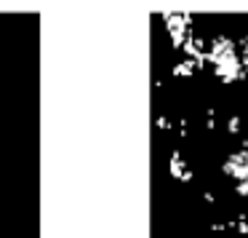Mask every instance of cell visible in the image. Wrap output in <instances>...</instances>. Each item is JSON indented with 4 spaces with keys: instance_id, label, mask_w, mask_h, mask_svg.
Wrapping results in <instances>:
<instances>
[{
    "instance_id": "cell-1",
    "label": "cell",
    "mask_w": 248,
    "mask_h": 238,
    "mask_svg": "<svg viewBox=\"0 0 248 238\" xmlns=\"http://www.w3.org/2000/svg\"><path fill=\"white\" fill-rule=\"evenodd\" d=\"M224 174L227 177H232L237 182V179H246L248 177V153H235V155L230 158V161H224Z\"/></svg>"
},
{
    "instance_id": "cell-2",
    "label": "cell",
    "mask_w": 248,
    "mask_h": 238,
    "mask_svg": "<svg viewBox=\"0 0 248 238\" xmlns=\"http://www.w3.org/2000/svg\"><path fill=\"white\" fill-rule=\"evenodd\" d=\"M171 174H173L176 179H184V182H187V179H192V171H189V166H187V163H184L179 155L171 158Z\"/></svg>"
}]
</instances>
